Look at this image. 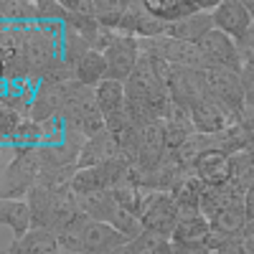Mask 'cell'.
I'll return each instance as SVG.
<instances>
[{"label":"cell","instance_id":"13","mask_svg":"<svg viewBox=\"0 0 254 254\" xmlns=\"http://www.w3.org/2000/svg\"><path fill=\"white\" fill-rule=\"evenodd\" d=\"M0 216H3V226L13 231L15 239H20L23 234H28V231L33 229V211H31L28 201H23V198L3 201Z\"/></svg>","mask_w":254,"mask_h":254},{"label":"cell","instance_id":"26","mask_svg":"<svg viewBox=\"0 0 254 254\" xmlns=\"http://www.w3.org/2000/svg\"><path fill=\"white\" fill-rule=\"evenodd\" d=\"M247 3V8H249V13H252V31H249V38H254V0H244Z\"/></svg>","mask_w":254,"mask_h":254},{"label":"cell","instance_id":"19","mask_svg":"<svg viewBox=\"0 0 254 254\" xmlns=\"http://www.w3.org/2000/svg\"><path fill=\"white\" fill-rule=\"evenodd\" d=\"M208 237H211L208 219H196V221H188V224H178L171 242L173 244H188V247H206Z\"/></svg>","mask_w":254,"mask_h":254},{"label":"cell","instance_id":"5","mask_svg":"<svg viewBox=\"0 0 254 254\" xmlns=\"http://www.w3.org/2000/svg\"><path fill=\"white\" fill-rule=\"evenodd\" d=\"M140 56H142L140 38L127 36V33H117L115 41L110 44V49L104 51V59H107V79L127 84V79L135 74Z\"/></svg>","mask_w":254,"mask_h":254},{"label":"cell","instance_id":"7","mask_svg":"<svg viewBox=\"0 0 254 254\" xmlns=\"http://www.w3.org/2000/svg\"><path fill=\"white\" fill-rule=\"evenodd\" d=\"M211 15H214V28H219L229 38H234L239 46H244L249 41L252 13L244 0H221Z\"/></svg>","mask_w":254,"mask_h":254},{"label":"cell","instance_id":"4","mask_svg":"<svg viewBox=\"0 0 254 254\" xmlns=\"http://www.w3.org/2000/svg\"><path fill=\"white\" fill-rule=\"evenodd\" d=\"M165 87H168V94H171V102L181 104L186 110H190L208 94L203 71L188 69V66H173V64H171V74H168Z\"/></svg>","mask_w":254,"mask_h":254},{"label":"cell","instance_id":"21","mask_svg":"<svg viewBox=\"0 0 254 254\" xmlns=\"http://www.w3.org/2000/svg\"><path fill=\"white\" fill-rule=\"evenodd\" d=\"M120 234H125L127 239H137L142 231H145V226H142V219L137 216V214H132V211H127V208H120L117 206V211H115V216H112V221H110Z\"/></svg>","mask_w":254,"mask_h":254},{"label":"cell","instance_id":"6","mask_svg":"<svg viewBox=\"0 0 254 254\" xmlns=\"http://www.w3.org/2000/svg\"><path fill=\"white\" fill-rule=\"evenodd\" d=\"M198 49L203 51L206 61L211 69H229V71H242L244 59H242V49L234 38H229L226 33H221L219 28L208 31L201 41Z\"/></svg>","mask_w":254,"mask_h":254},{"label":"cell","instance_id":"15","mask_svg":"<svg viewBox=\"0 0 254 254\" xmlns=\"http://www.w3.org/2000/svg\"><path fill=\"white\" fill-rule=\"evenodd\" d=\"M76 81L81 84V87H89V89H97L99 84L107 79V59H104L102 51H89V54H84L81 61L76 64Z\"/></svg>","mask_w":254,"mask_h":254},{"label":"cell","instance_id":"12","mask_svg":"<svg viewBox=\"0 0 254 254\" xmlns=\"http://www.w3.org/2000/svg\"><path fill=\"white\" fill-rule=\"evenodd\" d=\"M211 13L214 10H201V13H193V15L183 18V20H178V23L168 26L165 36L178 38V41H188V44H198L208 31H214V15Z\"/></svg>","mask_w":254,"mask_h":254},{"label":"cell","instance_id":"14","mask_svg":"<svg viewBox=\"0 0 254 254\" xmlns=\"http://www.w3.org/2000/svg\"><path fill=\"white\" fill-rule=\"evenodd\" d=\"M97 94V104L104 117H115L120 112H125V104H127V87L125 81H115V79H104L99 87L94 89Z\"/></svg>","mask_w":254,"mask_h":254},{"label":"cell","instance_id":"2","mask_svg":"<svg viewBox=\"0 0 254 254\" xmlns=\"http://www.w3.org/2000/svg\"><path fill=\"white\" fill-rule=\"evenodd\" d=\"M145 190V201H142V226L145 231H153L160 239H171L173 231L178 226V208H176V198L171 193L163 190Z\"/></svg>","mask_w":254,"mask_h":254},{"label":"cell","instance_id":"3","mask_svg":"<svg viewBox=\"0 0 254 254\" xmlns=\"http://www.w3.org/2000/svg\"><path fill=\"white\" fill-rule=\"evenodd\" d=\"M206 89L208 97H214L216 102H221L224 107L234 115V120L242 125L244 120V94H242V84H239V74L229 71V69H206Z\"/></svg>","mask_w":254,"mask_h":254},{"label":"cell","instance_id":"17","mask_svg":"<svg viewBox=\"0 0 254 254\" xmlns=\"http://www.w3.org/2000/svg\"><path fill=\"white\" fill-rule=\"evenodd\" d=\"M127 8H130V0H94V18L99 26L120 33Z\"/></svg>","mask_w":254,"mask_h":254},{"label":"cell","instance_id":"11","mask_svg":"<svg viewBox=\"0 0 254 254\" xmlns=\"http://www.w3.org/2000/svg\"><path fill=\"white\" fill-rule=\"evenodd\" d=\"M3 254H61L59 234L46 226H33L28 234L13 242V247Z\"/></svg>","mask_w":254,"mask_h":254},{"label":"cell","instance_id":"23","mask_svg":"<svg viewBox=\"0 0 254 254\" xmlns=\"http://www.w3.org/2000/svg\"><path fill=\"white\" fill-rule=\"evenodd\" d=\"M244 211H247V237H252V234H254V188L247 190Z\"/></svg>","mask_w":254,"mask_h":254},{"label":"cell","instance_id":"22","mask_svg":"<svg viewBox=\"0 0 254 254\" xmlns=\"http://www.w3.org/2000/svg\"><path fill=\"white\" fill-rule=\"evenodd\" d=\"M239 84H242V94H244V115H254V64H244L239 71Z\"/></svg>","mask_w":254,"mask_h":254},{"label":"cell","instance_id":"25","mask_svg":"<svg viewBox=\"0 0 254 254\" xmlns=\"http://www.w3.org/2000/svg\"><path fill=\"white\" fill-rule=\"evenodd\" d=\"M147 254H173V242L171 239H163L160 244H155Z\"/></svg>","mask_w":254,"mask_h":254},{"label":"cell","instance_id":"20","mask_svg":"<svg viewBox=\"0 0 254 254\" xmlns=\"http://www.w3.org/2000/svg\"><path fill=\"white\" fill-rule=\"evenodd\" d=\"M231 183L239 186L244 193L249 188H254V150L252 147L231 155Z\"/></svg>","mask_w":254,"mask_h":254},{"label":"cell","instance_id":"18","mask_svg":"<svg viewBox=\"0 0 254 254\" xmlns=\"http://www.w3.org/2000/svg\"><path fill=\"white\" fill-rule=\"evenodd\" d=\"M0 18L10 26H31L38 23L36 0H3L0 3Z\"/></svg>","mask_w":254,"mask_h":254},{"label":"cell","instance_id":"8","mask_svg":"<svg viewBox=\"0 0 254 254\" xmlns=\"http://www.w3.org/2000/svg\"><path fill=\"white\" fill-rule=\"evenodd\" d=\"M188 112H190V120H193L196 132H201V135H219V132L229 130L231 125H239L234 120V115H231L221 102H216L208 94L198 104H193Z\"/></svg>","mask_w":254,"mask_h":254},{"label":"cell","instance_id":"16","mask_svg":"<svg viewBox=\"0 0 254 254\" xmlns=\"http://www.w3.org/2000/svg\"><path fill=\"white\" fill-rule=\"evenodd\" d=\"M211 229L224 237H247V211L244 208H224L208 219Z\"/></svg>","mask_w":254,"mask_h":254},{"label":"cell","instance_id":"1","mask_svg":"<svg viewBox=\"0 0 254 254\" xmlns=\"http://www.w3.org/2000/svg\"><path fill=\"white\" fill-rule=\"evenodd\" d=\"M44 173V153L41 147H18V155L3 168V201H15L31 193Z\"/></svg>","mask_w":254,"mask_h":254},{"label":"cell","instance_id":"9","mask_svg":"<svg viewBox=\"0 0 254 254\" xmlns=\"http://www.w3.org/2000/svg\"><path fill=\"white\" fill-rule=\"evenodd\" d=\"M127 237L107 224V221H87L84 226V249L81 254H112L120 244H125Z\"/></svg>","mask_w":254,"mask_h":254},{"label":"cell","instance_id":"24","mask_svg":"<svg viewBox=\"0 0 254 254\" xmlns=\"http://www.w3.org/2000/svg\"><path fill=\"white\" fill-rule=\"evenodd\" d=\"M173 254H214L208 247H188V244H173Z\"/></svg>","mask_w":254,"mask_h":254},{"label":"cell","instance_id":"10","mask_svg":"<svg viewBox=\"0 0 254 254\" xmlns=\"http://www.w3.org/2000/svg\"><path fill=\"white\" fill-rule=\"evenodd\" d=\"M190 171L206 186H224L231 181V155L226 150H208L193 163Z\"/></svg>","mask_w":254,"mask_h":254}]
</instances>
